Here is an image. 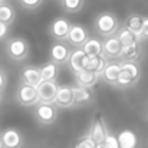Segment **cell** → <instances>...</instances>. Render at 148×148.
I'll return each instance as SVG.
<instances>
[{"label": "cell", "mask_w": 148, "mask_h": 148, "mask_svg": "<svg viewBox=\"0 0 148 148\" xmlns=\"http://www.w3.org/2000/svg\"><path fill=\"white\" fill-rule=\"evenodd\" d=\"M119 63H121V72H119L116 88H130V86H134L140 81V78H141V68L138 66L137 62L122 60Z\"/></svg>", "instance_id": "cell-1"}, {"label": "cell", "mask_w": 148, "mask_h": 148, "mask_svg": "<svg viewBox=\"0 0 148 148\" xmlns=\"http://www.w3.org/2000/svg\"><path fill=\"white\" fill-rule=\"evenodd\" d=\"M94 27L97 30L99 36L102 38H108L112 36L118 32L119 29V20L116 19V16L111 12H103L97 16L95 22H94Z\"/></svg>", "instance_id": "cell-2"}, {"label": "cell", "mask_w": 148, "mask_h": 148, "mask_svg": "<svg viewBox=\"0 0 148 148\" xmlns=\"http://www.w3.org/2000/svg\"><path fill=\"white\" fill-rule=\"evenodd\" d=\"M35 118L42 125H50L58 118V108L53 102H38L35 105Z\"/></svg>", "instance_id": "cell-3"}, {"label": "cell", "mask_w": 148, "mask_h": 148, "mask_svg": "<svg viewBox=\"0 0 148 148\" xmlns=\"http://www.w3.org/2000/svg\"><path fill=\"white\" fill-rule=\"evenodd\" d=\"M6 52L13 60L22 62L29 56V45L22 38H10L6 42Z\"/></svg>", "instance_id": "cell-4"}, {"label": "cell", "mask_w": 148, "mask_h": 148, "mask_svg": "<svg viewBox=\"0 0 148 148\" xmlns=\"http://www.w3.org/2000/svg\"><path fill=\"white\" fill-rule=\"evenodd\" d=\"M16 101L23 106H35L38 102H40L36 86H32V85L22 82L16 91Z\"/></svg>", "instance_id": "cell-5"}, {"label": "cell", "mask_w": 148, "mask_h": 148, "mask_svg": "<svg viewBox=\"0 0 148 148\" xmlns=\"http://www.w3.org/2000/svg\"><path fill=\"white\" fill-rule=\"evenodd\" d=\"M122 43L119 42V39L116 38V35L108 36L105 38V40L102 42V55L109 59V60H115V59H121V53H122Z\"/></svg>", "instance_id": "cell-6"}, {"label": "cell", "mask_w": 148, "mask_h": 148, "mask_svg": "<svg viewBox=\"0 0 148 148\" xmlns=\"http://www.w3.org/2000/svg\"><path fill=\"white\" fill-rule=\"evenodd\" d=\"M0 141L3 148H22L23 147V137L14 128H7L0 132Z\"/></svg>", "instance_id": "cell-7"}, {"label": "cell", "mask_w": 148, "mask_h": 148, "mask_svg": "<svg viewBox=\"0 0 148 148\" xmlns=\"http://www.w3.org/2000/svg\"><path fill=\"white\" fill-rule=\"evenodd\" d=\"M63 42L65 40H56L50 48V60L58 63V65H65L69 59L71 52H72L69 49V46Z\"/></svg>", "instance_id": "cell-8"}, {"label": "cell", "mask_w": 148, "mask_h": 148, "mask_svg": "<svg viewBox=\"0 0 148 148\" xmlns=\"http://www.w3.org/2000/svg\"><path fill=\"white\" fill-rule=\"evenodd\" d=\"M69 29H71V23L65 17H58L50 23L49 33L55 40H66Z\"/></svg>", "instance_id": "cell-9"}, {"label": "cell", "mask_w": 148, "mask_h": 148, "mask_svg": "<svg viewBox=\"0 0 148 148\" xmlns=\"http://www.w3.org/2000/svg\"><path fill=\"white\" fill-rule=\"evenodd\" d=\"M53 103L58 108H72L73 106V86H58Z\"/></svg>", "instance_id": "cell-10"}, {"label": "cell", "mask_w": 148, "mask_h": 148, "mask_svg": "<svg viewBox=\"0 0 148 148\" xmlns=\"http://www.w3.org/2000/svg\"><path fill=\"white\" fill-rule=\"evenodd\" d=\"M88 59H89V58L86 56V53L84 52L82 48H75V49L71 52L66 65H68L69 69L75 73V72H78V71L86 68V65H88Z\"/></svg>", "instance_id": "cell-11"}, {"label": "cell", "mask_w": 148, "mask_h": 148, "mask_svg": "<svg viewBox=\"0 0 148 148\" xmlns=\"http://www.w3.org/2000/svg\"><path fill=\"white\" fill-rule=\"evenodd\" d=\"M88 38H89L88 30L84 26H81V25H71L69 33L66 36V42L69 45L75 46V48H81Z\"/></svg>", "instance_id": "cell-12"}, {"label": "cell", "mask_w": 148, "mask_h": 148, "mask_svg": "<svg viewBox=\"0 0 148 148\" xmlns=\"http://www.w3.org/2000/svg\"><path fill=\"white\" fill-rule=\"evenodd\" d=\"M73 75H75V81H76V84L79 86H85V88H91V89L95 86V84L98 82L99 79L98 73L94 72L89 68H84V69L75 72Z\"/></svg>", "instance_id": "cell-13"}, {"label": "cell", "mask_w": 148, "mask_h": 148, "mask_svg": "<svg viewBox=\"0 0 148 148\" xmlns=\"http://www.w3.org/2000/svg\"><path fill=\"white\" fill-rule=\"evenodd\" d=\"M58 86L59 85L56 84V81H40L39 85L36 86L39 99L42 102H53Z\"/></svg>", "instance_id": "cell-14"}, {"label": "cell", "mask_w": 148, "mask_h": 148, "mask_svg": "<svg viewBox=\"0 0 148 148\" xmlns=\"http://www.w3.org/2000/svg\"><path fill=\"white\" fill-rule=\"evenodd\" d=\"M119 72H121V63L119 62H111V63H106V66L101 72L99 78L103 82H106L108 85L116 86L118 78H119Z\"/></svg>", "instance_id": "cell-15"}, {"label": "cell", "mask_w": 148, "mask_h": 148, "mask_svg": "<svg viewBox=\"0 0 148 148\" xmlns=\"http://www.w3.org/2000/svg\"><path fill=\"white\" fill-rule=\"evenodd\" d=\"M20 81L23 84H27V85H32V86H38L39 82L42 81L39 68L38 66H32V65L25 66L20 71Z\"/></svg>", "instance_id": "cell-16"}, {"label": "cell", "mask_w": 148, "mask_h": 148, "mask_svg": "<svg viewBox=\"0 0 148 148\" xmlns=\"http://www.w3.org/2000/svg\"><path fill=\"white\" fill-rule=\"evenodd\" d=\"M108 132V128L105 125V121H103V116L102 115H97L94 122H92V127H91V131H89V135L92 137V140L99 144V143H103L105 140V135Z\"/></svg>", "instance_id": "cell-17"}, {"label": "cell", "mask_w": 148, "mask_h": 148, "mask_svg": "<svg viewBox=\"0 0 148 148\" xmlns=\"http://www.w3.org/2000/svg\"><path fill=\"white\" fill-rule=\"evenodd\" d=\"M94 101V94L91 88L85 86H73V106H84Z\"/></svg>", "instance_id": "cell-18"}, {"label": "cell", "mask_w": 148, "mask_h": 148, "mask_svg": "<svg viewBox=\"0 0 148 148\" xmlns=\"http://www.w3.org/2000/svg\"><path fill=\"white\" fill-rule=\"evenodd\" d=\"M116 138H118L119 148H138V144H140L138 135L134 131H131V130L121 131L116 135Z\"/></svg>", "instance_id": "cell-19"}, {"label": "cell", "mask_w": 148, "mask_h": 148, "mask_svg": "<svg viewBox=\"0 0 148 148\" xmlns=\"http://www.w3.org/2000/svg\"><path fill=\"white\" fill-rule=\"evenodd\" d=\"M143 49L140 43H134V45H127L122 48L121 53V59L122 60H130V62H138L141 59Z\"/></svg>", "instance_id": "cell-20"}, {"label": "cell", "mask_w": 148, "mask_h": 148, "mask_svg": "<svg viewBox=\"0 0 148 148\" xmlns=\"http://www.w3.org/2000/svg\"><path fill=\"white\" fill-rule=\"evenodd\" d=\"M116 38L119 39V42L122 43V46H127V45H134V43H140L141 42V38L138 35H135L134 32H131L128 27H119L118 32L115 33Z\"/></svg>", "instance_id": "cell-21"}, {"label": "cell", "mask_w": 148, "mask_h": 148, "mask_svg": "<svg viewBox=\"0 0 148 148\" xmlns=\"http://www.w3.org/2000/svg\"><path fill=\"white\" fill-rule=\"evenodd\" d=\"M81 48L84 49V52L86 53L88 58L102 55V42L97 38H88Z\"/></svg>", "instance_id": "cell-22"}, {"label": "cell", "mask_w": 148, "mask_h": 148, "mask_svg": "<svg viewBox=\"0 0 148 148\" xmlns=\"http://www.w3.org/2000/svg\"><path fill=\"white\" fill-rule=\"evenodd\" d=\"M39 72H40L42 81H56L59 75V65L50 60L39 68Z\"/></svg>", "instance_id": "cell-23"}, {"label": "cell", "mask_w": 148, "mask_h": 148, "mask_svg": "<svg viewBox=\"0 0 148 148\" xmlns=\"http://www.w3.org/2000/svg\"><path fill=\"white\" fill-rule=\"evenodd\" d=\"M16 17V10L12 4H9L6 0L0 3V22L6 25H12Z\"/></svg>", "instance_id": "cell-24"}, {"label": "cell", "mask_w": 148, "mask_h": 148, "mask_svg": "<svg viewBox=\"0 0 148 148\" xmlns=\"http://www.w3.org/2000/svg\"><path fill=\"white\" fill-rule=\"evenodd\" d=\"M143 22H144V16L132 13L125 19V27H128L131 32H134L135 35H141V27H143Z\"/></svg>", "instance_id": "cell-25"}, {"label": "cell", "mask_w": 148, "mask_h": 148, "mask_svg": "<svg viewBox=\"0 0 148 148\" xmlns=\"http://www.w3.org/2000/svg\"><path fill=\"white\" fill-rule=\"evenodd\" d=\"M106 63H108V59L103 55H98V56H92V58L88 59L86 68L92 69L94 72H97L98 75H101V72L103 71V68L106 66Z\"/></svg>", "instance_id": "cell-26"}, {"label": "cell", "mask_w": 148, "mask_h": 148, "mask_svg": "<svg viewBox=\"0 0 148 148\" xmlns=\"http://www.w3.org/2000/svg\"><path fill=\"white\" fill-rule=\"evenodd\" d=\"M85 0H60V6L68 13H78L82 10Z\"/></svg>", "instance_id": "cell-27"}, {"label": "cell", "mask_w": 148, "mask_h": 148, "mask_svg": "<svg viewBox=\"0 0 148 148\" xmlns=\"http://www.w3.org/2000/svg\"><path fill=\"white\" fill-rule=\"evenodd\" d=\"M97 147V143L92 140V137L88 134V135H85V137H82L75 145L73 148H95Z\"/></svg>", "instance_id": "cell-28"}, {"label": "cell", "mask_w": 148, "mask_h": 148, "mask_svg": "<svg viewBox=\"0 0 148 148\" xmlns=\"http://www.w3.org/2000/svg\"><path fill=\"white\" fill-rule=\"evenodd\" d=\"M19 3L26 10H35V9L40 7V4L43 3V0H19Z\"/></svg>", "instance_id": "cell-29"}, {"label": "cell", "mask_w": 148, "mask_h": 148, "mask_svg": "<svg viewBox=\"0 0 148 148\" xmlns=\"http://www.w3.org/2000/svg\"><path fill=\"white\" fill-rule=\"evenodd\" d=\"M103 144L106 145V148H119V144H118V138H116V135L111 134L109 131H108V132H106V135H105Z\"/></svg>", "instance_id": "cell-30"}, {"label": "cell", "mask_w": 148, "mask_h": 148, "mask_svg": "<svg viewBox=\"0 0 148 148\" xmlns=\"http://www.w3.org/2000/svg\"><path fill=\"white\" fill-rule=\"evenodd\" d=\"M141 39L148 40V17H144V22H143V27H141V35H140Z\"/></svg>", "instance_id": "cell-31"}, {"label": "cell", "mask_w": 148, "mask_h": 148, "mask_svg": "<svg viewBox=\"0 0 148 148\" xmlns=\"http://www.w3.org/2000/svg\"><path fill=\"white\" fill-rule=\"evenodd\" d=\"M6 85H7V76H6L4 71H1V69H0V92H3V91H4Z\"/></svg>", "instance_id": "cell-32"}, {"label": "cell", "mask_w": 148, "mask_h": 148, "mask_svg": "<svg viewBox=\"0 0 148 148\" xmlns=\"http://www.w3.org/2000/svg\"><path fill=\"white\" fill-rule=\"evenodd\" d=\"M7 32H9V25L0 22V40L4 39V38L7 36Z\"/></svg>", "instance_id": "cell-33"}, {"label": "cell", "mask_w": 148, "mask_h": 148, "mask_svg": "<svg viewBox=\"0 0 148 148\" xmlns=\"http://www.w3.org/2000/svg\"><path fill=\"white\" fill-rule=\"evenodd\" d=\"M95 148H106V145H105L103 143H99V144H97V147Z\"/></svg>", "instance_id": "cell-34"}, {"label": "cell", "mask_w": 148, "mask_h": 148, "mask_svg": "<svg viewBox=\"0 0 148 148\" xmlns=\"http://www.w3.org/2000/svg\"><path fill=\"white\" fill-rule=\"evenodd\" d=\"M0 103H1V92H0Z\"/></svg>", "instance_id": "cell-35"}, {"label": "cell", "mask_w": 148, "mask_h": 148, "mask_svg": "<svg viewBox=\"0 0 148 148\" xmlns=\"http://www.w3.org/2000/svg\"><path fill=\"white\" fill-rule=\"evenodd\" d=\"M0 148H3V147H1V141H0Z\"/></svg>", "instance_id": "cell-36"}, {"label": "cell", "mask_w": 148, "mask_h": 148, "mask_svg": "<svg viewBox=\"0 0 148 148\" xmlns=\"http://www.w3.org/2000/svg\"><path fill=\"white\" fill-rule=\"evenodd\" d=\"M0 1H4V0H0Z\"/></svg>", "instance_id": "cell-37"}, {"label": "cell", "mask_w": 148, "mask_h": 148, "mask_svg": "<svg viewBox=\"0 0 148 148\" xmlns=\"http://www.w3.org/2000/svg\"><path fill=\"white\" fill-rule=\"evenodd\" d=\"M0 3H1V1H0Z\"/></svg>", "instance_id": "cell-38"}]
</instances>
